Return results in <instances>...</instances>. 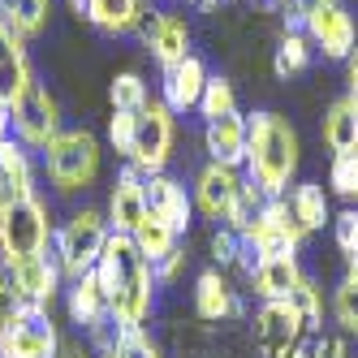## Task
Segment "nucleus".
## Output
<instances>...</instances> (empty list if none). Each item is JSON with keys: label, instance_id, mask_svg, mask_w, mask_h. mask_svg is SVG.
I'll return each instance as SVG.
<instances>
[{"label": "nucleus", "instance_id": "nucleus-44", "mask_svg": "<svg viewBox=\"0 0 358 358\" xmlns=\"http://www.w3.org/2000/svg\"><path fill=\"white\" fill-rule=\"evenodd\" d=\"M298 5V13H302V27H306V17H311L315 9H324V5H332V0H294Z\"/></svg>", "mask_w": 358, "mask_h": 358}, {"label": "nucleus", "instance_id": "nucleus-42", "mask_svg": "<svg viewBox=\"0 0 358 358\" xmlns=\"http://www.w3.org/2000/svg\"><path fill=\"white\" fill-rule=\"evenodd\" d=\"M17 306H22V298H17V289H13V276H9L5 264H0V324H5Z\"/></svg>", "mask_w": 358, "mask_h": 358}, {"label": "nucleus", "instance_id": "nucleus-7", "mask_svg": "<svg viewBox=\"0 0 358 358\" xmlns=\"http://www.w3.org/2000/svg\"><path fill=\"white\" fill-rule=\"evenodd\" d=\"M177 113L169 108V104H151L134 117V143H130V160L143 177H151V173H164V164H169V156H173V138H177V121H173Z\"/></svg>", "mask_w": 358, "mask_h": 358}, {"label": "nucleus", "instance_id": "nucleus-26", "mask_svg": "<svg viewBox=\"0 0 358 358\" xmlns=\"http://www.w3.org/2000/svg\"><path fill=\"white\" fill-rule=\"evenodd\" d=\"M289 212H294V220L302 224V234H320L324 224H332L328 194H324V186H315V182H298V186L289 190Z\"/></svg>", "mask_w": 358, "mask_h": 358}, {"label": "nucleus", "instance_id": "nucleus-20", "mask_svg": "<svg viewBox=\"0 0 358 358\" xmlns=\"http://www.w3.org/2000/svg\"><path fill=\"white\" fill-rule=\"evenodd\" d=\"M65 311H69V320L78 324L83 332L95 328V324H104V320H113L108 289H104V280H99L95 268H91L87 276H78V280H69V289H65Z\"/></svg>", "mask_w": 358, "mask_h": 358}, {"label": "nucleus", "instance_id": "nucleus-40", "mask_svg": "<svg viewBox=\"0 0 358 358\" xmlns=\"http://www.w3.org/2000/svg\"><path fill=\"white\" fill-rule=\"evenodd\" d=\"M186 259H190V255H186L182 246H177L173 255H164V259H160V264H151V272H156V285H173V280H177V276H182V268H186Z\"/></svg>", "mask_w": 358, "mask_h": 358}, {"label": "nucleus", "instance_id": "nucleus-22", "mask_svg": "<svg viewBox=\"0 0 358 358\" xmlns=\"http://www.w3.org/2000/svg\"><path fill=\"white\" fill-rule=\"evenodd\" d=\"M13 199H35V164H31V147H22L9 134L0 143V203Z\"/></svg>", "mask_w": 358, "mask_h": 358}, {"label": "nucleus", "instance_id": "nucleus-27", "mask_svg": "<svg viewBox=\"0 0 358 358\" xmlns=\"http://www.w3.org/2000/svg\"><path fill=\"white\" fill-rule=\"evenodd\" d=\"M0 17H5L22 39H35V35L48 31L52 0H0Z\"/></svg>", "mask_w": 358, "mask_h": 358}, {"label": "nucleus", "instance_id": "nucleus-37", "mask_svg": "<svg viewBox=\"0 0 358 358\" xmlns=\"http://www.w3.org/2000/svg\"><path fill=\"white\" fill-rule=\"evenodd\" d=\"M259 203H264V194L255 190L250 182L242 186V194H238V203H234V212H229V229H238V234H246V229L255 224V216H259Z\"/></svg>", "mask_w": 358, "mask_h": 358}, {"label": "nucleus", "instance_id": "nucleus-34", "mask_svg": "<svg viewBox=\"0 0 358 358\" xmlns=\"http://www.w3.org/2000/svg\"><path fill=\"white\" fill-rule=\"evenodd\" d=\"M328 186H332V194H341L345 203H358V151L332 156V164H328Z\"/></svg>", "mask_w": 358, "mask_h": 358}, {"label": "nucleus", "instance_id": "nucleus-31", "mask_svg": "<svg viewBox=\"0 0 358 358\" xmlns=\"http://www.w3.org/2000/svg\"><path fill=\"white\" fill-rule=\"evenodd\" d=\"M108 99L117 113H143L151 104V91L143 83V73H117L113 87H108Z\"/></svg>", "mask_w": 358, "mask_h": 358}, {"label": "nucleus", "instance_id": "nucleus-25", "mask_svg": "<svg viewBox=\"0 0 358 358\" xmlns=\"http://www.w3.org/2000/svg\"><path fill=\"white\" fill-rule=\"evenodd\" d=\"M324 143L332 156H345V151H358V99L341 95L332 99L324 113Z\"/></svg>", "mask_w": 358, "mask_h": 358}, {"label": "nucleus", "instance_id": "nucleus-21", "mask_svg": "<svg viewBox=\"0 0 358 358\" xmlns=\"http://www.w3.org/2000/svg\"><path fill=\"white\" fill-rule=\"evenodd\" d=\"M246 138H250V117L242 113H229V117H216L203 125V147L216 164H234L242 169L246 164Z\"/></svg>", "mask_w": 358, "mask_h": 358}, {"label": "nucleus", "instance_id": "nucleus-32", "mask_svg": "<svg viewBox=\"0 0 358 358\" xmlns=\"http://www.w3.org/2000/svg\"><path fill=\"white\" fill-rule=\"evenodd\" d=\"M203 121H216V117H229L238 113V95H234V83L229 78H208V87H203V99L194 108Z\"/></svg>", "mask_w": 358, "mask_h": 358}, {"label": "nucleus", "instance_id": "nucleus-46", "mask_svg": "<svg viewBox=\"0 0 358 358\" xmlns=\"http://www.w3.org/2000/svg\"><path fill=\"white\" fill-rule=\"evenodd\" d=\"M345 276H350V280H358V255H354V259H345Z\"/></svg>", "mask_w": 358, "mask_h": 358}, {"label": "nucleus", "instance_id": "nucleus-38", "mask_svg": "<svg viewBox=\"0 0 358 358\" xmlns=\"http://www.w3.org/2000/svg\"><path fill=\"white\" fill-rule=\"evenodd\" d=\"M332 238H337V246H341L345 259H354V255H358V203H350L341 216H332Z\"/></svg>", "mask_w": 358, "mask_h": 358}, {"label": "nucleus", "instance_id": "nucleus-13", "mask_svg": "<svg viewBox=\"0 0 358 358\" xmlns=\"http://www.w3.org/2000/svg\"><path fill=\"white\" fill-rule=\"evenodd\" d=\"M143 194H147V212L156 216V220H164L177 238L190 229L194 199L186 194V186L177 182V177H169V173H151V177H143Z\"/></svg>", "mask_w": 358, "mask_h": 358}, {"label": "nucleus", "instance_id": "nucleus-36", "mask_svg": "<svg viewBox=\"0 0 358 358\" xmlns=\"http://www.w3.org/2000/svg\"><path fill=\"white\" fill-rule=\"evenodd\" d=\"M238 255H242V234L238 229H229V224H220L216 234H212V259H216V268L224 272V268H238Z\"/></svg>", "mask_w": 358, "mask_h": 358}, {"label": "nucleus", "instance_id": "nucleus-6", "mask_svg": "<svg viewBox=\"0 0 358 358\" xmlns=\"http://www.w3.org/2000/svg\"><path fill=\"white\" fill-rule=\"evenodd\" d=\"M57 354H61V332L52 324V306L22 302L0 324V358H57Z\"/></svg>", "mask_w": 358, "mask_h": 358}, {"label": "nucleus", "instance_id": "nucleus-41", "mask_svg": "<svg viewBox=\"0 0 358 358\" xmlns=\"http://www.w3.org/2000/svg\"><path fill=\"white\" fill-rule=\"evenodd\" d=\"M311 358H350V341L345 337H311Z\"/></svg>", "mask_w": 358, "mask_h": 358}, {"label": "nucleus", "instance_id": "nucleus-1", "mask_svg": "<svg viewBox=\"0 0 358 358\" xmlns=\"http://www.w3.org/2000/svg\"><path fill=\"white\" fill-rule=\"evenodd\" d=\"M99 280L108 289L113 320L121 328H147L151 311H156V272H151L147 255L134 246L130 234H113L104 255L95 264Z\"/></svg>", "mask_w": 358, "mask_h": 358}, {"label": "nucleus", "instance_id": "nucleus-8", "mask_svg": "<svg viewBox=\"0 0 358 358\" xmlns=\"http://www.w3.org/2000/svg\"><path fill=\"white\" fill-rule=\"evenodd\" d=\"M9 121H13V138L31 151H43L61 134V113H57V99L48 95V87L35 78L27 91H22L13 104H9Z\"/></svg>", "mask_w": 358, "mask_h": 358}, {"label": "nucleus", "instance_id": "nucleus-3", "mask_svg": "<svg viewBox=\"0 0 358 358\" xmlns=\"http://www.w3.org/2000/svg\"><path fill=\"white\" fill-rule=\"evenodd\" d=\"M52 220H48V203L35 199H13L0 203V264L13 268L31 255H43L52 246Z\"/></svg>", "mask_w": 358, "mask_h": 358}, {"label": "nucleus", "instance_id": "nucleus-48", "mask_svg": "<svg viewBox=\"0 0 358 358\" xmlns=\"http://www.w3.org/2000/svg\"><path fill=\"white\" fill-rule=\"evenodd\" d=\"M147 5H151V0H147Z\"/></svg>", "mask_w": 358, "mask_h": 358}, {"label": "nucleus", "instance_id": "nucleus-18", "mask_svg": "<svg viewBox=\"0 0 358 358\" xmlns=\"http://www.w3.org/2000/svg\"><path fill=\"white\" fill-rule=\"evenodd\" d=\"M31 83H35V69H31V57H27V39L0 17V99L13 104Z\"/></svg>", "mask_w": 358, "mask_h": 358}, {"label": "nucleus", "instance_id": "nucleus-29", "mask_svg": "<svg viewBox=\"0 0 358 358\" xmlns=\"http://www.w3.org/2000/svg\"><path fill=\"white\" fill-rule=\"evenodd\" d=\"M130 238H134V246L147 255V264H160L164 255H173V250H177V234H173V229H169L164 220H156L151 212L143 216V224L134 229Z\"/></svg>", "mask_w": 358, "mask_h": 358}, {"label": "nucleus", "instance_id": "nucleus-16", "mask_svg": "<svg viewBox=\"0 0 358 358\" xmlns=\"http://www.w3.org/2000/svg\"><path fill=\"white\" fill-rule=\"evenodd\" d=\"M138 31H143V43L151 48V57L160 61V69L190 57V27H186L182 13H156L151 9Z\"/></svg>", "mask_w": 358, "mask_h": 358}, {"label": "nucleus", "instance_id": "nucleus-39", "mask_svg": "<svg viewBox=\"0 0 358 358\" xmlns=\"http://www.w3.org/2000/svg\"><path fill=\"white\" fill-rule=\"evenodd\" d=\"M134 117H138V113H117V108H113V117H108V143L121 151V156H130V143H134Z\"/></svg>", "mask_w": 358, "mask_h": 358}, {"label": "nucleus", "instance_id": "nucleus-12", "mask_svg": "<svg viewBox=\"0 0 358 358\" xmlns=\"http://www.w3.org/2000/svg\"><path fill=\"white\" fill-rule=\"evenodd\" d=\"M302 337H311L302 324V315L285 302H259V311H255V345H259L264 358H276V354H285L294 350Z\"/></svg>", "mask_w": 358, "mask_h": 358}, {"label": "nucleus", "instance_id": "nucleus-24", "mask_svg": "<svg viewBox=\"0 0 358 358\" xmlns=\"http://www.w3.org/2000/svg\"><path fill=\"white\" fill-rule=\"evenodd\" d=\"M302 276L306 272L298 264V255H272V259H259L250 285H255V294H259V302H285L302 285Z\"/></svg>", "mask_w": 358, "mask_h": 358}, {"label": "nucleus", "instance_id": "nucleus-9", "mask_svg": "<svg viewBox=\"0 0 358 358\" xmlns=\"http://www.w3.org/2000/svg\"><path fill=\"white\" fill-rule=\"evenodd\" d=\"M242 238H246V246L259 250V259H272V255H298L306 234H302V224L289 212V199L280 194V199H264L259 203V216H255V224Z\"/></svg>", "mask_w": 358, "mask_h": 358}, {"label": "nucleus", "instance_id": "nucleus-4", "mask_svg": "<svg viewBox=\"0 0 358 358\" xmlns=\"http://www.w3.org/2000/svg\"><path fill=\"white\" fill-rule=\"evenodd\" d=\"M39 156L57 194H78L99 177V138L91 130H61Z\"/></svg>", "mask_w": 358, "mask_h": 358}, {"label": "nucleus", "instance_id": "nucleus-17", "mask_svg": "<svg viewBox=\"0 0 358 358\" xmlns=\"http://www.w3.org/2000/svg\"><path fill=\"white\" fill-rule=\"evenodd\" d=\"M194 315L208 324H220L229 315H246V302L238 298V289L229 285V276L220 268H208L194 276Z\"/></svg>", "mask_w": 358, "mask_h": 358}, {"label": "nucleus", "instance_id": "nucleus-47", "mask_svg": "<svg viewBox=\"0 0 358 358\" xmlns=\"http://www.w3.org/2000/svg\"><path fill=\"white\" fill-rule=\"evenodd\" d=\"M99 358H113V354H99Z\"/></svg>", "mask_w": 358, "mask_h": 358}, {"label": "nucleus", "instance_id": "nucleus-33", "mask_svg": "<svg viewBox=\"0 0 358 358\" xmlns=\"http://www.w3.org/2000/svg\"><path fill=\"white\" fill-rule=\"evenodd\" d=\"M332 320H337V328L345 332V337H358V280H341L337 289H332V302H328Z\"/></svg>", "mask_w": 358, "mask_h": 358}, {"label": "nucleus", "instance_id": "nucleus-30", "mask_svg": "<svg viewBox=\"0 0 358 358\" xmlns=\"http://www.w3.org/2000/svg\"><path fill=\"white\" fill-rule=\"evenodd\" d=\"M289 306L302 315L306 332H311V337H320V332H324V315H328V302H324V289L315 285L311 276H302V285L289 294Z\"/></svg>", "mask_w": 358, "mask_h": 358}, {"label": "nucleus", "instance_id": "nucleus-2", "mask_svg": "<svg viewBox=\"0 0 358 358\" xmlns=\"http://www.w3.org/2000/svg\"><path fill=\"white\" fill-rule=\"evenodd\" d=\"M302 160L298 130L280 113H255L250 117V138H246V173L250 186L264 199H280L289 190L294 173Z\"/></svg>", "mask_w": 358, "mask_h": 358}, {"label": "nucleus", "instance_id": "nucleus-5", "mask_svg": "<svg viewBox=\"0 0 358 358\" xmlns=\"http://www.w3.org/2000/svg\"><path fill=\"white\" fill-rule=\"evenodd\" d=\"M108 238H113V229H108V216L104 212H95V208H78V212H73L57 229V234H52V255H57L65 280L87 276L99 264V255H104Z\"/></svg>", "mask_w": 358, "mask_h": 358}, {"label": "nucleus", "instance_id": "nucleus-45", "mask_svg": "<svg viewBox=\"0 0 358 358\" xmlns=\"http://www.w3.org/2000/svg\"><path fill=\"white\" fill-rule=\"evenodd\" d=\"M276 358H311V337H302L294 350H285V354H276Z\"/></svg>", "mask_w": 358, "mask_h": 358}, {"label": "nucleus", "instance_id": "nucleus-14", "mask_svg": "<svg viewBox=\"0 0 358 358\" xmlns=\"http://www.w3.org/2000/svg\"><path fill=\"white\" fill-rule=\"evenodd\" d=\"M9 276H13V289H17L22 302H43V306H52V298L61 294V280H65L52 246H48L43 255H31V259L13 264Z\"/></svg>", "mask_w": 358, "mask_h": 358}, {"label": "nucleus", "instance_id": "nucleus-15", "mask_svg": "<svg viewBox=\"0 0 358 358\" xmlns=\"http://www.w3.org/2000/svg\"><path fill=\"white\" fill-rule=\"evenodd\" d=\"M108 229L113 234H134L147 216V194H143V173L134 164H125L117 177H113V194H108Z\"/></svg>", "mask_w": 358, "mask_h": 358}, {"label": "nucleus", "instance_id": "nucleus-28", "mask_svg": "<svg viewBox=\"0 0 358 358\" xmlns=\"http://www.w3.org/2000/svg\"><path fill=\"white\" fill-rule=\"evenodd\" d=\"M311 52H315V43L306 39V31H285V39L276 43V57H272L276 78H294V73H302L306 65H311Z\"/></svg>", "mask_w": 358, "mask_h": 358}, {"label": "nucleus", "instance_id": "nucleus-10", "mask_svg": "<svg viewBox=\"0 0 358 358\" xmlns=\"http://www.w3.org/2000/svg\"><path fill=\"white\" fill-rule=\"evenodd\" d=\"M306 39H311L328 61H350V52L358 48V27H354V13L341 5V0H332V5L315 9L306 17Z\"/></svg>", "mask_w": 358, "mask_h": 358}, {"label": "nucleus", "instance_id": "nucleus-11", "mask_svg": "<svg viewBox=\"0 0 358 358\" xmlns=\"http://www.w3.org/2000/svg\"><path fill=\"white\" fill-rule=\"evenodd\" d=\"M242 186H246V177H242V169H234V164H203L199 169V177H194V208L208 216V220H229V212H234V203H238V194H242Z\"/></svg>", "mask_w": 358, "mask_h": 358}, {"label": "nucleus", "instance_id": "nucleus-49", "mask_svg": "<svg viewBox=\"0 0 358 358\" xmlns=\"http://www.w3.org/2000/svg\"><path fill=\"white\" fill-rule=\"evenodd\" d=\"M272 5H276V0H272Z\"/></svg>", "mask_w": 358, "mask_h": 358}, {"label": "nucleus", "instance_id": "nucleus-19", "mask_svg": "<svg viewBox=\"0 0 358 358\" xmlns=\"http://www.w3.org/2000/svg\"><path fill=\"white\" fill-rule=\"evenodd\" d=\"M208 65H203L194 52L186 57V61H177V65H169L164 73H160V91H164V104L173 108V113H190V108H199V99H203V87H208Z\"/></svg>", "mask_w": 358, "mask_h": 358}, {"label": "nucleus", "instance_id": "nucleus-23", "mask_svg": "<svg viewBox=\"0 0 358 358\" xmlns=\"http://www.w3.org/2000/svg\"><path fill=\"white\" fill-rule=\"evenodd\" d=\"M147 0H83V17L104 35H130L147 22Z\"/></svg>", "mask_w": 358, "mask_h": 358}, {"label": "nucleus", "instance_id": "nucleus-35", "mask_svg": "<svg viewBox=\"0 0 358 358\" xmlns=\"http://www.w3.org/2000/svg\"><path fill=\"white\" fill-rule=\"evenodd\" d=\"M113 358H164V350L156 345V337L147 328H121Z\"/></svg>", "mask_w": 358, "mask_h": 358}, {"label": "nucleus", "instance_id": "nucleus-43", "mask_svg": "<svg viewBox=\"0 0 358 358\" xmlns=\"http://www.w3.org/2000/svg\"><path fill=\"white\" fill-rule=\"evenodd\" d=\"M345 83H350V91H345V95H354V99H358V48H354L350 61H345Z\"/></svg>", "mask_w": 358, "mask_h": 358}]
</instances>
